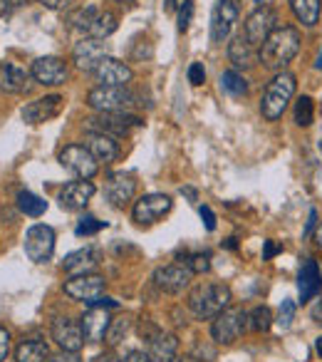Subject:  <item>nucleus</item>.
<instances>
[{"mask_svg": "<svg viewBox=\"0 0 322 362\" xmlns=\"http://www.w3.org/2000/svg\"><path fill=\"white\" fill-rule=\"evenodd\" d=\"M300 50V33L290 25L275 28L258 50V62L273 72H282Z\"/></svg>", "mask_w": 322, "mask_h": 362, "instance_id": "nucleus-1", "label": "nucleus"}, {"mask_svg": "<svg viewBox=\"0 0 322 362\" xmlns=\"http://www.w3.org/2000/svg\"><path fill=\"white\" fill-rule=\"evenodd\" d=\"M231 303V288L223 283H201L189 293V310L198 320H213Z\"/></svg>", "mask_w": 322, "mask_h": 362, "instance_id": "nucleus-2", "label": "nucleus"}, {"mask_svg": "<svg viewBox=\"0 0 322 362\" xmlns=\"http://www.w3.org/2000/svg\"><path fill=\"white\" fill-rule=\"evenodd\" d=\"M295 87L297 80L292 72H275L270 82H268L266 92H263V100H261V115L266 117L268 122H275L282 117V112L287 110L290 105L292 95H295Z\"/></svg>", "mask_w": 322, "mask_h": 362, "instance_id": "nucleus-3", "label": "nucleus"}, {"mask_svg": "<svg viewBox=\"0 0 322 362\" xmlns=\"http://www.w3.org/2000/svg\"><path fill=\"white\" fill-rule=\"evenodd\" d=\"M139 97L129 90V87H107L97 85L95 90L87 95V105L95 112H129L131 107L139 105Z\"/></svg>", "mask_w": 322, "mask_h": 362, "instance_id": "nucleus-4", "label": "nucleus"}, {"mask_svg": "<svg viewBox=\"0 0 322 362\" xmlns=\"http://www.w3.org/2000/svg\"><path fill=\"white\" fill-rule=\"evenodd\" d=\"M248 330V313L243 308H226L213 317L211 337L218 345H231Z\"/></svg>", "mask_w": 322, "mask_h": 362, "instance_id": "nucleus-5", "label": "nucleus"}, {"mask_svg": "<svg viewBox=\"0 0 322 362\" xmlns=\"http://www.w3.org/2000/svg\"><path fill=\"white\" fill-rule=\"evenodd\" d=\"M144 122L139 117L129 115V112H100L97 117L87 119V132H100V134L109 136H124L129 134V129L141 127Z\"/></svg>", "mask_w": 322, "mask_h": 362, "instance_id": "nucleus-6", "label": "nucleus"}, {"mask_svg": "<svg viewBox=\"0 0 322 362\" xmlns=\"http://www.w3.org/2000/svg\"><path fill=\"white\" fill-rule=\"evenodd\" d=\"M60 164L82 181L95 179L97 171H100V161H97L95 156H92V151L82 144L65 146V149L60 151Z\"/></svg>", "mask_w": 322, "mask_h": 362, "instance_id": "nucleus-7", "label": "nucleus"}, {"mask_svg": "<svg viewBox=\"0 0 322 362\" xmlns=\"http://www.w3.org/2000/svg\"><path fill=\"white\" fill-rule=\"evenodd\" d=\"M174 202L167 194H146V197L136 199L134 209H131V218H134L139 226H151L159 218H164L172 211Z\"/></svg>", "mask_w": 322, "mask_h": 362, "instance_id": "nucleus-8", "label": "nucleus"}, {"mask_svg": "<svg viewBox=\"0 0 322 362\" xmlns=\"http://www.w3.org/2000/svg\"><path fill=\"white\" fill-rule=\"evenodd\" d=\"M25 253L32 263H47L55 253V231L45 223H35L25 233Z\"/></svg>", "mask_w": 322, "mask_h": 362, "instance_id": "nucleus-9", "label": "nucleus"}, {"mask_svg": "<svg viewBox=\"0 0 322 362\" xmlns=\"http://www.w3.org/2000/svg\"><path fill=\"white\" fill-rule=\"evenodd\" d=\"M105 286H107V281L102 276H97V273H87V276L70 278L62 291H65L72 300H82V303H87V305H92L97 298L105 296Z\"/></svg>", "mask_w": 322, "mask_h": 362, "instance_id": "nucleus-10", "label": "nucleus"}, {"mask_svg": "<svg viewBox=\"0 0 322 362\" xmlns=\"http://www.w3.org/2000/svg\"><path fill=\"white\" fill-rule=\"evenodd\" d=\"M275 23H278L275 11L263 6V8H258V11H253L251 16H248L243 35H246V40L251 42L253 47H258V50H261V45L268 40V35L275 30Z\"/></svg>", "mask_w": 322, "mask_h": 362, "instance_id": "nucleus-11", "label": "nucleus"}, {"mask_svg": "<svg viewBox=\"0 0 322 362\" xmlns=\"http://www.w3.org/2000/svg\"><path fill=\"white\" fill-rule=\"evenodd\" d=\"M30 75L35 77L40 85L57 87V85H65L67 77H70V70H67V62L62 60V57L47 55V57H37V60L32 62Z\"/></svg>", "mask_w": 322, "mask_h": 362, "instance_id": "nucleus-12", "label": "nucleus"}, {"mask_svg": "<svg viewBox=\"0 0 322 362\" xmlns=\"http://www.w3.org/2000/svg\"><path fill=\"white\" fill-rule=\"evenodd\" d=\"M238 21V6L233 0H216L211 13V40L223 42Z\"/></svg>", "mask_w": 322, "mask_h": 362, "instance_id": "nucleus-13", "label": "nucleus"}, {"mask_svg": "<svg viewBox=\"0 0 322 362\" xmlns=\"http://www.w3.org/2000/svg\"><path fill=\"white\" fill-rule=\"evenodd\" d=\"M52 340L60 345V350L65 352H80L82 345H85V332H82V325L70 317H55L52 322Z\"/></svg>", "mask_w": 322, "mask_h": 362, "instance_id": "nucleus-14", "label": "nucleus"}, {"mask_svg": "<svg viewBox=\"0 0 322 362\" xmlns=\"http://www.w3.org/2000/svg\"><path fill=\"white\" fill-rule=\"evenodd\" d=\"M134 192H136V181L131 174H124V171L109 174L105 187V197L114 209H124L134 199Z\"/></svg>", "mask_w": 322, "mask_h": 362, "instance_id": "nucleus-15", "label": "nucleus"}, {"mask_svg": "<svg viewBox=\"0 0 322 362\" xmlns=\"http://www.w3.org/2000/svg\"><path fill=\"white\" fill-rule=\"evenodd\" d=\"M191 276H193V273L189 271L186 266L172 263V266L156 268V271H154V283H156V288H159V291L177 296V293H181L184 288L191 283Z\"/></svg>", "mask_w": 322, "mask_h": 362, "instance_id": "nucleus-16", "label": "nucleus"}, {"mask_svg": "<svg viewBox=\"0 0 322 362\" xmlns=\"http://www.w3.org/2000/svg\"><path fill=\"white\" fill-rule=\"evenodd\" d=\"M62 105H65L62 95H47V97H40V100L30 102V105H25L20 115L28 124H42V122L55 119L62 112Z\"/></svg>", "mask_w": 322, "mask_h": 362, "instance_id": "nucleus-17", "label": "nucleus"}, {"mask_svg": "<svg viewBox=\"0 0 322 362\" xmlns=\"http://www.w3.org/2000/svg\"><path fill=\"white\" fill-rule=\"evenodd\" d=\"M131 77H134L131 75V67L126 65V62L117 60V57H109V55H107L95 70V80L107 87H126L131 82Z\"/></svg>", "mask_w": 322, "mask_h": 362, "instance_id": "nucleus-18", "label": "nucleus"}, {"mask_svg": "<svg viewBox=\"0 0 322 362\" xmlns=\"http://www.w3.org/2000/svg\"><path fill=\"white\" fill-rule=\"evenodd\" d=\"M105 57H107L105 42L95 40V37H85V40L77 42L75 50H72V60H75V65L85 72H95L97 65H100Z\"/></svg>", "mask_w": 322, "mask_h": 362, "instance_id": "nucleus-19", "label": "nucleus"}, {"mask_svg": "<svg viewBox=\"0 0 322 362\" xmlns=\"http://www.w3.org/2000/svg\"><path fill=\"white\" fill-rule=\"evenodd\" d=\"M95 192L97 189L92 181H82V179L70 181V184H65V189L60 192V206L65 209V211H82V209L92 202Z\"/></svg>", "mask_w": 322, "mask_h": 362, "instance_id": "nucleus-20", "label": "nucleus"}, {"mask_svg": "<svg viewBox=\"0 0 322 362\" xmlns=\"http://www.w3.org/2000/svg\"><path fill=\"white\" fill-rule=\"evenodd\" d=\"M109 322H112V317H109V313H107V308L90 305V310H87L80 320L82 332H85V340L105 342L107 330H109Z\"/></svg>", "mask_w": 322, "mask_h": 362, "instance_id": "nucleus-21", "label": "nucleus"}, {"mask_svg": "<svg viewBox=\"0 0 322 362\" xmlns=\"http://www.w3.org/2000/svg\"><path fill=\"white\" fill-rule=\"evenodd\" d=\"M322 288V276H320V266L317 261L307 258L300 266V273H297V293H300V303H307L320 293Z\"/></svg>", "mask_w": 322, "mask_h": 362, "instance_id": "nucleus-22", "label": "nucleus"}, {"mask_svg": "<svg viewBox=\"0 0 322 362\" xmlns=\"http://www.w3.org/2000/svg\"><path fill=\"white\" fill-rule=\"evenodd\" d=\"M100 251L92 246L87 248H80V251L70 253V256L65 258V263H62V268H65L67 273H70L72 278L75 276H87V273H95L97 266H100Z\"/></svg>", "mask_w": 322, "mask_h": 362, "instance_id": "nucleus-23", "label": "nucleus"}, {"mask_svg": "<svg viewBox=\"0 0 322 362\" xmlns=\"http://www.w3.org/2000/svg\"><path fill=\"white\" fill-rule=\"evenodd\" d=\"M87 149L92 151V156H95L97 161H105V164H112V161L119 156L117 136L100 134V132H90V136H87Z\"/></svg>", "mask_w": 322, "mask_h": 362, "instance_id": "nucleus-24", "label": "nucleus"}, {"mask_svg": "<svg viewBox=\"0 0 322 362\" xmlns=\"http://www.w3.org/2000/svg\"><path fill=\"white\" fill-rule=\"evenodd\" d=\"M28 72L23 67L13 65V62H3L0 65V92H11V95H20V92H28Z\"/></svg>", "mask_w": 322, "mask_h": 362, "instance_id": "nucleus-25", "label": "nucleus"}, {"mask_svg": "<svg viewBox=\"0 0 322 362\" xmlns=\"http://www.w3.org/2000/svg\"><path fill=\"white\" fill-rule=\"evenodd\" d=\"M228 60H231L236 67H243V70H248V67H253L258 62L256 47L246 40V35H243V33L228 42Z\"/></svg>", "mask_w": 322, "mask_h": 362, "instance_id": "nucleus-26", "label": "nucleus"}, {"mask_svg": "<svg viewBox=\"0 0 322 362\" xmlns=\"http://www.w3.org/2000/svg\"><path fill=\"white\" fill-rule=\"evenodd\" d=\"M179 352V337L172 332H159L149 340V357L156 362H169Z\"/></svg>", "mask_w": 322, "mask_h": 362, "instance_id": "nucleus-27", "label": "nucleus"}, {"mask_svg": "<svg viewBox=\"0 0 322 362\" xmlns=\"http://www.w3.org/2000/svg\"><path fill=\"white\" fill-rule=\"evenodd\" d=\"M290 11L302 25L312 28L320 21V0H290Z\"/></svg>", "mask_w": 322, "mask_h": 362, "instance_id": "nucleus-28", "label": "nucleus"}, {"mask_svg": "<svg viewBox=\"0 0 322 362\" xmlns=\"http://www.w3.org/2000/svg\"><path fill=\"white\" fill-rule=\"evenodd\" d=\"M18 362H45L50 360V350L42 340H25L16 350Z\"/></svg>", "mask_w": 322, "mask_h": 362, "instance_id": "nucleus-29", "label": "nucleus"}, {"mask_svg": "<svg viewBox=\"0 0 322 362\" xmlns=\"http://www.w3.org/2000/svg\"><path fill=\"white\" fill-rule=\"evenodd\" d=\"M100 8L97 6H82V8H77V11H72L70 16H67V23H70V28H75V30H80V33H90V28H92V23L97 21V16H100Z\"/></svg>", "mask_w": 322, "mask_h": 362, "instance_id": "nucleus-30", "label": "nucleus"}, {"mask_svg": "<svg viewBox=\"0 0 322 362\" xmlns=\"http://www.w3.org/2000/svg\"><path fill=\"white\" fill-rule=\"evenodd\" d=\"M114 30H117V16H114V13H109V11H102L100 16H97V21L92 23L87 37H95V40H107V37H109Z\"/></svg>", "mask_w": 322, "mask_h": 362, "instance_id": "nucleus-31", "label": "nucleus"}, {"mask_svg": "<svg viewBox=\"0 0 322 362\" xmlns=\"http://www.w3.org/2000/svg\"><path fill=\"white\" fill-rule=\"evenodd\" d=\"M18 209H20L25 216H42V214L47 211V202L42 197H37V194L32 192H20L18 194Z\"/></svg>", "mask_w": 322, "mask_h": 362, "instance_id": "nucleus-32", "label": "nucleus"}, {"mask_svg": "<svg viewBox=\"0 0 322 362\" xmlns=\"http://www.w3.org/2000/svg\"><path fill=\"white\" fill-rule=\"evenodd\" d=\"M221 87L231 97H243L248 92V82L243 80V75H238L236 70H226L221 75Z\"/></svg>", "mask_w": 322, "mask_h": 362, "instance_id": "nucleus-33", "label": "nucleus"}, {"mask_svg": "<svg viewBox=\"0 0 322 362\" xmlns=\"http://www.w3.org/2000/svg\"><path fill=\"white\" fill-rule=\"evenodd\" d=\"M273 325V313L268 305H258L256 310L248 315V327L256 332H268Z\"/></svg>", "mask_w": 322, "mask_h": 362, "instance_id": "nucleus-34", "label": "nucleus"}, {"mask_svg": "<svg viewBox=\"0 0 322 362\" xmlns=\"http://www.w3.org/2000/svg\"><path fill=\"white\" fill-rule=\"evenodd\" d=\"M129 327H131V320H129V317H112L109 330H107V337H105V340L109 342L112 347L119 345V342L126 337V332H129Z\"/></svg>", "mask_w": 322, "mask_h": 362, "instance_id": "nucleus-35", "label": "nucleus"}, {"mask_svg": "<svg viewBox=\"0 0 322 362\" xmlns=\"http://www.w3.org/2000/svg\"><path fill=\"white\" fill-rule=\"evenodd\" d=\"M315 119V102L310 97H300L295 102V124L297 127H310Z\"/></svg>", "mask_w": 322, "mask_h": 362, "instance_id": "nucleus-36", "label": "nucleus"}, {"mask_svg": "<svg viewBox=\"0 0 322 362\" xmlns=\"http://www.w3.org/2000/svg\"><path fill=\"white\" fill-rule=\"evenodd\" d=\"M184 266H186L193 276H201V273L211 271V256H208V253H191V256L184 258Z\"/></svg>", "mask_w": 322, "mask_h": 362, "instance_id": "nucleus-37", "label": "nucleus"}, {"mask_svg": "<svg viewBox=\"0 0 322 362\" xmlns=\"http://www.w3.org/2000/svg\"><path fill=\"white\" fill-rule=\"evenodd\" d=\"M102 228H107V221H100V218H95V216H82L75 226V233L77 236H95Z\"/></svg>", "mask_w": 322, "mask_h": 362, "instance_id": "nucleus-38", "label": "nucleus"}, {"mask_svg": "<svg viewBox=\"0 0 322 362\" xmlns=\"http://www.w3.org/2000/svg\"><path fill=\"white\" fill-rule=\"evenodd\" d=\"M292 320H295V303L282 300L280 310H278V325H280L282 330H287V327L292 325Z\"/></svg>", "mask_w": 322, "mask_h": 362, "instance_id": "nucleus-39", "label": "nucleus"}, {"mask_svg": "<svg viewBox=\"0 0 322 362\" xmlns=\"http://www.w3.org/2000/svg\"><path fill=\"white\" fill-rule=\"evenodd\" d=\"M193 21V0H184L179 8V33H186Z\"/></svg>", "mask_w": 322, "mask_h": 362, "instance_id": "nucleus-40", "label": "nucleus"}, {"mask_svg": "<svg viewBox=\"0 0 322 362\" xmlns=\"http://www.w3.org/2000/svg\"><path fill=\"white\" fill-rule=\"evenodd\" d=\"M189 82H191L193 87H201L203 82H206V70H203L201 62H193V65L189 67Z\"/></svg>", "mask_w": 322, "mask_h": 362, "instance_id": "nucleus-41", "label": "nucleus"}, {"mask_svg": "<svg viewBox=\"0 0 322 362\" xmlns=\"http://www.w3.org/2000/svg\"><path fill=\"white\" fill-rule=\"evenodd\" d=\"M198 214H201L206 231H216V214L211 211V206H201V209H198Z\"/></svg>", "mask_w": 322, "mask_h": 362, "instance_id": "nucleus-42", "label": "nucleus"}, {"mask_svg": "<svg viewBox=\"0 0 322 362\" xmlns=\"http://www.w3.org/2000/svg\"><path fill=\"white\" fill-rule=\"evenodd\" d=\"M8 352H11V332L6 327H0V362L6 360Z\"/></svg>", "mask_w": 322, "mask_h": 362, "instance_id": "nucleus-43", "label": "nucleus"}, {"mask_svg": "<svg viewBox=\"0 0 322 362\" xmlns=\"http://www.w3.org/2000/svg\"><path fill=\"white\" fill-rule=\"evenodd\" d=\"M20 6V0H0V18H8L18 11Z\"/></svg>", "mask_w": 322, "mask_h": 362, "instance_id": "nucleus-44", "label": "nucleus"}, {"mask_svg": "<svg viewBox=\"0 0 322 362\" xmlns=\"http://www.w3.org/2000/svg\"><path fill=\"white\" fill-rule=\"evenodd\" d=\"M47 362H82V357L77 355V352H57V355H52Z\"/></svg>", "mask_w": 322, "mask_h": 362, "instance_id": "nucleus-45", "label": "nucleus"}, {"mask_svg": "<svg viewBox=\"0 0 322 362\" xmlns=\"http://www.w3.org/2000/svg\"><path fill=\"white\" fill-rule=\"evenodd\" d=\"M282 251V246L280 243H275V241H266V246H263V261H270L273 256H278V253Z\"/></svg>", "mask_w": 322, "mask_h": 362, "instance_id": "nucleus-46", "label": "nucleus"}, {"mask_svg": "<svg viewBox=\"0 0 322 362\" xmlns=\"http://www.w3.org/2000/svg\"><path fill=\"white\" fill-rule=\"evenodd\" d=\"M42 6L50 8V11H62V8H70L72 0H40Z\"/></svg>", "mask_w": 322, "mask_h": 362, "instance_id": "nucleus-47", "label": "nucleus"}, {"mask_svg": "<svg viewBox=\"0 0 322 362\" xmlns=\"http://www.w3.org/2000/svg\"><path fill=\"white\" fill-rule=\"evenodd\" d=\"M124 362H154L149 357V352H141V350H131L129 355H126Z\"/></svg>", "mask_w": 322, "mask_h": 362, "instance_id": "nucleus-48", "label": "nucleus"}, {"mask_svg": "<svg viewBox=\"0 0 322 362\" xmlns=\"http://www.w3.org/2000/svg\"><path fill=\"white\" fill-rule=\"evenodd\" d=\"M92 305H97V308H107V310H109V308H117V305H119V303H117L114 298H105V296H102V298H97V300L92 303Z\"/></svg>", "mask_w": 322, "mask_h": 362, "instance_id": "nucleus-49", "label": "nucleus"}, {"mask_svg": "<svg viewBox=\"0 0 322 362\" xmlns=\"http://www.w3.org/2000/svg\"><path fill=\"white\" fill-rule=\"evenodd\" d=\"M92 362H124V360H119L114 352H105V355H97Z\"/></svg>", "mask_w": 322, "mask_h": 362, "instance_id": "nucleus-50", "label": "nucleus"}, {"mask_svg": "<svg viewBox=\"0 0 322 362\" xmlns=\"http://www.w3.org/2000/svg\"><path fill=\"white\" fill-rule=\"evenodd\" d=\"M315 221H317V211H310V221H307V228H305V233H302V236H310L312 228H315Z\"/></svg>", "mask_w": 322, "mask_h": 362, "instance_id": "nucleus-51", "label": "nucleus"}, {"mask_svg": "<svg viewBox=\"0 0 322 362\" xmlns=\"http://www.w3.org/2000/svg\"><path fill=\"white\" fill-rule=\"evenodd\" d=\"M181 194H186L191 202H196V192H193V189H181Z\"/></svg>", "mask_w": 322, "mask_h": 362, "instance_id": "nucleus-52", "label": "nucleus"}, {"mask_svg": "<svg viewBox=\"0 0 322 362\" xmlns=\"http://www.w3.org/2000/svg\"><path fill=\"white\" fill-rule=\"evenodd\" d=\"M169 362H196L193 357H172Z\"/></svg>", "mask_w": 322, "mask_h": 362, "instance_id": "nucleus-53", "label": "nucleus"}, {"mask_svg": "<svg viewBox=\"0 0 322 362\" xmlns=\"http://www.w3.org/2000/svg\"><path fill=\"white\" fill-rule=\"evenodd\" d=\"M164 8H167V11H174V8H177V0H164Z\"/></svg>", "mask_w": 322, "mask_h": 362, "instance_id": "nucleus-54", "label": "nucleus"}, {"mask_svg": "<svg viewBox=\"0 0 322 362\" xmlns=\"http://www.w3.org/2000/svg\"><path fill=\"white\" fill-rule=\"evenodd\" d=\"M315 317H317V322H322V300H320V305L315 308Z\"/></svg>", "mask_w": 322, "mask_h": 362, "instance_id": "nucleus-55", "label": "nucleus"}, {"mask_svg": "<svg viewBox=\"0 0 322 362\" xmlns=\"http://www.w3.org/2000/svg\"><path fill=\"white\" fill-rule=\"evenodd\" d=\"M315 350H317V355L322 357V337H317V340H315Z\"/></svg>", "mask_w": 322, "mask_h": 362, "instance_id": "nucleus-56", "label": "nucleus"}, {"mask_svg": "<svg viewBox=\"0 0 322 362\" xmlns=\"http://www.w3.org/2000/svg\"><path fill=\"white\" fill-rule=\"evenodd\" d=\"M315 67H317V70H322V50H320V52H317V60H315Z\"/></svg>", "mask_w": 322, "mask_h": 362, "instance_id": "nucleus-57", "label": "nucleus"}, {"mask_svg": "<svg viewBox=\"0 0 322 362\" xmlns=\"http://www.w3.org/2000/svg\"><path fill=\"white\" fill-rule=\"evenodd\" d=\"M315 238H317V243H320V246H322V223H320V228H317Z\"/></svg>", "mask_w": 322, "mask_h": 362, "instance_id": "nucleus-58", "label": "nucleus"}]
</instances>
